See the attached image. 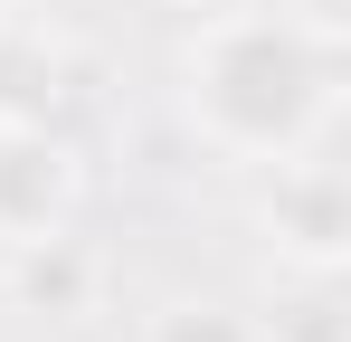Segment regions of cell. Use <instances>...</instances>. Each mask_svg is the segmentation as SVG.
I'll return each instance as SVG.
<instances>
[{
	"label": "cell",
	"mask_w": 351,
	"mask_h": 342,
	"mask_svg": "<svg viewBox=\"0 0 351 342\" xmlns=\"http://www.w3.org/2000/svg\"><path fill=\"white\" fill-rule=\"evenodd\" d=\"M180 124L219 152V162H285L313 152L342 114V29L285 10V0H209L190 29H180Z\"/></svg>",
	"instance_id": "6da1fadb"
},
{
	"label": "cell",
	"mask_w": 351,
	"mask_h": 342,
	"mask_svg": "<svg viewBox=\"0 0 351 342\" xmlns=\"http://www.w3.org/2000/svg\"><path fill=\"white\" fill-rule=\"evenodd\" d=\"M86 209V162L66 143V124H0V247L29 257L66 238Z\"/></svg>",
	"instance_id": "7a4b0ae2"
},
{
	"label": "cell",
	"mask_w": 351,
	"mask_h": 342,
	"mask_svg": "<svg viewBox=\"0 0 351 342\" xmlns=\"http://www.w3.org/2000/svg\"><path fill=\"white\" fill-rule=\"evenodd\" d=\"M266 171H276L266 181V238H276V257L294 276H342V257H351V181L323 162V143L285 152Z\"/></svg>",
	"instance_id": "3957f363"
},
{
	"label": "cell",
	"mask_w": 351,
	"mask_h": 342,
	"mask_svg": "<svg viewBox=\"0 0 351 342\" xmlns=\"http://www.w3.org/2000/svg\"><path fill=\"white\" fill-rule=\"evenodd\" d=\"M76 95V57L48 19L0 10V124H58Z\"/></svg>",
	"instance_id": "277c9868"
},
{
	"label": "cell",
	"mask_w": 351,
	"mask_h": 342,
	"mask_svg": "<svg viewBox=\"0 0 351 342\" xmlns=\"http://www.w3.org/2000/svg\"><path fill=\"white\" fill-rule=\"evenodd\" d=\"M143 342H266V323H247L237 304H209V295H171L143 323Z\"/></svg>",
	"instance_id": "5b68a950"
},
{
	"label": "cell",
	"mask_w": 351,
	"mask_h": 342,
	"mask_svg": "<svg viewBox=\"0 0 351 342\" xmlns=\"http://www.w3.org/2000/svg\"><path fill=\"white\" fill-rule=\"evenodd\" d=\"M0 10H29V0H0Z\"/></svg>",
	"instance_id": "8992f818"
},
{
	"label": "cell",
	"mask_w": 351,
	"mask_h": 342,
	"mask_svg": "<svg viewBox=\"0 0 351 342\" xmlns=\"http://www.w3.org/2000/svg\"><path fill=\"white\" fill-rule=\"evenodd\" d=\"M199 10H209V0H199Z\"/></svg>",
	"instance_id": "52a82bcc"
},
{
	"label": "cell",
	"mask_w": 351,
	"mask_h": 342,
	"mask_svg": "<svg viewBox=\"0 0 351 342\" xmlns=\"http://www.w3.org/2000/svg\"><path fill=\"white\" fill-rule=\"evenodd\" d=\"M266 342H276V333H266Z\"/></svg>",
	"instance_id": "ba28073f"
}]
</instances>
